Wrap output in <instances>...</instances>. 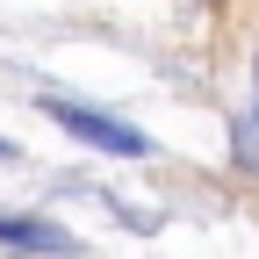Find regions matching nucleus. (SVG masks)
<instances>
[{
	"label": "nucleus",
	"mask_w": 259,
	"mask_h": 259,
	"mask_svg": "<svg viewBox=\"0 0 259 259\" xmlns=\"http://www.w3.org/2000/svg\"><path fill=\"white\" fill-rule=\"evenodd\" d=\"M44 115L65 122L72 137H87L94 151H115V158H144V151H151L144 130H130V122H115V115H94V108H72V101H44Z\"/></svg>",
	"instance_id": "1"
},
{
	"label": "nucleus",
	"mask_w": 259,
	"mask_h": 259,
	"mask_svg": "<svg viewBox=\"0 0 259 259\" xmlns=\"http://www.w3.org/2000/svg\"><path fill=\"white\" fill-rule=\"evenodd\" d=\"M0 238L36 245V252H65V231H44V223H0Z\"/></svg>",
	"instance_id": "2"
},
{
	"label": "nucleus",
	"mask_w": 259,
	"mask_h": 259,
	"mask_svg": "<svg viewBox=\"0 0 259 259\" xmlns=\"http://www.w3.org/2000/svg\"><path fill=\"white\" fill-rule=\"evenodd\" d=\"M0 158H8V144H0Z\"/></svg>",
	"instance_id": "3"
}]
</instances>
